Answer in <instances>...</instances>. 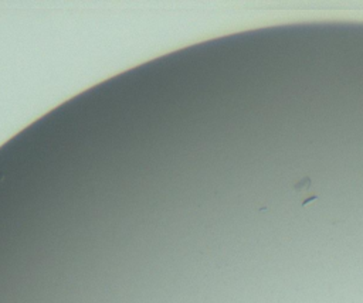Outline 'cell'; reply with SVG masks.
Here are the masks:
<instances>
[{
	"label": "cell",
	"mask_w": 363,
	"mask_h": 303,
	"mask_svg": "<svg viewBox=\"0 0 363 303\" xmlns=\"http://www.w3.org/2000/svg\"><path fill=\"white\" fill-rule=\"evenodd\" d=\"M311 184H312V180H311L309 176H305L299 183H296L294 186L292 190L295 191L296 194H303V193H308L311 190Z\"/></svg>",
	"instance_id": "obj_1"
},
{
	"label": "cell",
	"mask_w": 363,
	"mask_h": 303,
	"mask_svg": "<svg viewBox=\"0 0 363 303\" xmlns=\"http://www.w3.org/2000/svg\"><path fill=\"white\" fill-rule=\"evenodd\" d=\"M315 200H316V196H311V197L308 198V200H305V201H303V203H302V205H303V207H305V205H308V204H309V203H312V201H315Z\"/></svg>",
	"instance_id": "obj_2"
}]
</instances>
